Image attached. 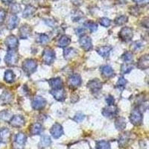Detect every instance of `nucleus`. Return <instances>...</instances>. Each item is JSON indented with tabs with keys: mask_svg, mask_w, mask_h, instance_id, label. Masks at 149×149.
Instances as JSON below:
<instances>
[{
	"mask_svg": "<svg viewBox=\"0 0 149 149\" xmlns=\"http://www.w3.org/2000/svg\"><path fill=\"white\" fill-rule=\"evenodd\" d=\"M10 124L14 127H20L25 124V119L21 116H14L10 119Z\"/></svg>",
	"mask_w": 149,
	"mask_h": 149,
	"instance_id": "13",
	"label": "nucleus"
},
{
	"mask_svg": "<svg viewBox=\"0 0 149 149\" xmlns=\"http://www.w3.org/2000/svg\"><path fill=\"white\" fill-rule=\"evenodd\" d=\"M106 102L107 103L108 106H112V105L114 104L115 100H114V98L112 95H108L106 98Z\"/></svg>",
	"mask_w": 149,
	"mask_h": 149,
	"instance_id": "42",
	"label": "nucleus"
},
{
	"mask_svg": "<svg viewBox=\"0 0 149 149\" xmlns=\"http://www.w3.org/2000/svg\"><path fill=\"white\" fill-rule=\"evenodd\" d=\"M49 37L45 34H40L37 37V42L40 44H46L49 42Z\"/></svg>",
	"mask_w": 149,
	"mask_h": 149,
	"instance_id": "34",
	"label": "nucleus"
},
{
	"mask_svg": "<svg viewBox=\"0 0 149 149\" xmlns=\"http://www.w3.org/2000/svg\"><path fill=\"white\" fill-rule=\"evenodd\" d=\"M122 59L125 62H129V61H132L133 60V54L131 52H127L122 56Z\"/></svg>",
	"mask_w": 149,
	"mask_h": 149,
	"instance_id": "39",
	"label": "nucleus"
},
{
	"mask_svg": "<svg viewBox=\"0 0 149 149\" xmlns=\"http://www.w3.org/2000/svg\"><path fill=\"white\" fill-rule=\"evenodd\" d=\"M129 141V135L127 134V133L125 134H123L119 138V145L120 147H125V146L127 145V143Z\"/></svg>",
	"mask_w": 149,
	"mask_h": 149,
	"instance_id": "29",
	"label": "nucleus"
},
{
	"mask_svg": "<svg viewBox=\"0 0 149 149\" xmlns=\"http://www.w3.org/2000/svg\"><path fill=\"white\" fill-rule=\"evenodd\" d=\"M119 37L122 41L128 42L133 37V30L129 27H124L119 34Z\"/></svg>",
	"mask_w": 149,
	"mask_h": 149,
	"instance_id": "5",
	"label": "nucleus"
},
{
	"mask_svg": "<svg viewBox=\"0 0 149 149\" xmlns=\"http://www.w3.org/2000/svg\"><path fill=\"white\" fill-rule=\"evenodd\" d=\"M64 57L65 58H66V59H68V58H72V57H73V56L75 54V52H74V50L73 49H72V48H70V49H66L64 51Z\"/></svg>",
	"mask_w": 149,
	"mask_h": 149,
	"instance_id": "37",
	"label": "nucleus"
},
{
	"mask_svg": "<svg viewBox=\"0 0 149 149\" xmlns=\"http://www.w3.org/2000/svg\"><path fill=\"white\" fill-rule=\"evenodd\" d=\"M115 126L119 130H123L126 127V121L123 117H119L116 120Z\"/></svg>",
	"mask_w": 149,
	"mask_h": 149,
	"instance_id": "24",
	"label": "nucleus"
},
{
	"mask_svg": "<svg viewBox=\"0 0 149 149\" xmlns=\"http://www.w3.org/2000/svg\"><path fill=\"white\" fill-rule=\"evenodd\" d=\"M51 94L54 96L56 100L60 101V102H63L66 98V93H65L63 88L51 90Z\"/></svg>",
	"mask_w": 149,
	"mask_h": 149,
	"instance_id": "12",
	"label": "nucleus"
},
{
	"mask_svg": "<svg viewBox=\"0 0 149 149\" xmlns=\"http://www.w3.org/2000/svg\"><path fill=\"white\" fill-rule=\"evenodd\" d=\"M12 118V114L7 110L0 112V119L4 121H10Z\"/></svg>",
	"mask_w": 149,
	"mask_h": 149,
	"instance_id": "32",
	"label": "nucleus"
},
{
	"mask_svg": "<svg viewBox=\"0 0 149 149\" xmlns=\"http://www.w3.org/2000/svg\"><path fill=\"white\" fill-rule=\"evenodd\" d=\"M52 143V140L50 139L49 136H42V138L40 139V142L39 143V146L40 148H46L49 147Z\"/></svg>",
	"mask_w": 149,
	"mask_h": 149,
	"instance_id": "25",
	"label": "nucleus"
},
{
	"mask_svg": "<svg viewBox=\"0 0 149 149\" xmlns=\"http://www.w3.org/2000/svg\"><path fill=\"white\" fill-rule=\"evenodd\" d=\"M136 3L140 5H146L148 3V0H134Z\"/></svg>",
	"mask_w": 149,
	"mask_h": 149,
	"instance_id": "45",
	"label": "nucleus"
},
{
	"mask_svg": "<svg viewBox=\"0 0 149 149\" xmlns=\"http://www.w3.org/2000/svg\"><path fill=\"white\" fill-rule=\"evenodd\" d=\"M26 136L23 134V133H19L17 134L15 137V141L17 144L19 146H23L26 142Z\"/></svg>",
	"mask_w": 149,
	"mask_h": 149,
	"instance_id": "28",
	"label": "nucleus"
},
{
	"mask_svg": "<svg viewBox=\"0 0 149 149\" xmlns=\"http://www.w3.org/2000/svg\"><path fill=\"white\" fill-rule=\"evenodd\" d=\"M10 10H11V12L14 13V14H17V13L20 11V6L18 4H14L10 7Z\"/></svg>",
	"mask_w": 149,
	"mask_h": 149,
	"instance_id": "41",
	"label": "nucleus"
},
{
	"mask_svg": "<svg viewBox=\"0 0 149 149\" xmlns=\"http://www.w3.org/2000/svg\"><path fill=\"white\" fill-rule=\"evenodd\" d=\"M127 22V17L126 16H120V17H117L115 19V23L118 26H122L123 24Z\"/></svg>",
	"mask_w": 149,
	"mask_h": 149,
	"instance_id": "36",
	"label": "nucleus"
},
{
	"mask_svg": "<svg viewBox=\"0 0 149 149\" xmlns=\"http://www.w3.org/2000/svg\"><path fill=\"white\" fill-rule=\"evenodd\" d=\"M68 83L70 87H72V88L78 87L81 84V78L78 74H72L68 80Z\"/></svg>",
	"mask_w": 149,
	"mask_h": 149,
	"instance_id": "10",
	"label": "nucleus"
},
{
	"mask_svg": "<svg viewBox=\"0 0 149 149\" xmlns=\"http://www.w3.org/2000/svg\"><path fill=\"white\" fill-rule=\"evenodd\" d=\"M79 43L84 51H90L93 49L91 39L87 36H82L81 38L79 40Z\"/></svg>",
	"mask_w": 149,
	"mask_h": 149,
	"instance_id": "7",
	"label": "nucleus"
},
{
	"mask_svg": "<svg viewBox=\"0 0 149 149\" xmlns=\"http://www.w3.org/2000/svg\"><path fill=\"white\" fill-rule=\"evenodd\" d=\"M70 42H71V39L70 37L66 35H63L60 38L58 44L60 47H66L70 45Z\"/></svg>",
	"mask_w": 149,
	"mask_h": 149,
	"instance_id": "26",
	"label": "nucleus"
},
{
	"mask_svg": "<svg viewBox=\"0 0 149 149\" xmlns=\"http://www.w3.org/2000/svg\"><path fill=\"white\" fill-rule=\"evenodd\" d=\"M46 104V101L44 98L41 96H36L35 98L33 99L32 102V107L34 110H40L42 108H44V107Z\"/></svg>",
	"mask_w": 149,
	"mask_h": 149,
	"instance_id": "6",
	"label": "nucleus"
},
{
	"mask_svg": "<svg viewBox=\"0 0 149 149\" xmlns=\"http://www.w3.org/2000/svg\"><path fill=\"white\" fill-rule=\"evenodd\" d=\"M85 26H86L89 30L91 31V32H94L98 29V26L95 22H91V21H89L86 23H85Z\"/></svg>",
	"mask_w": 149,
	"mask_h": 149,
	"instance_id": "35",
	"label": "nucleus"
},
{
	"mask_svg": "<svg viewBox=\"0 0 149 149\" xmlns=\"http://www.w3.org/2000/svg\"><path fill=\"white\" fill-rule=\"evenodd\" d=\"M10 139V132L8 128L0 129V142L2 143H7Z\"/></svg>",
	"mask_w": 149,
	"mask_h": 149,
	"instance_id": "14",
	"label": "nucleus"
},
{
	"mask_svg": "<svg viewBox=\"0 0 149 149\" xmlns=\"http://www.w3.org/2000/svg\"><path fill=\"white\" fill-rule=\"evenodd\" d=\"M4 79L7 83H13L15 80V74L11 70H8L5 72Z\"/></svg>",
	"mask_w": 149,
	"mask_h": 149,
	"instance_id": "27",
	"label": "nucleus"
},
{
	"mask_svg": "<svg viewBox=\"0 0 149 149\" xmlns=\"http://www.w3.org/2000/svg\"><path fill=\"white\" fill-rule=\"evenodd\" d=\"M133 68H134L133 65L129 64V63H124L121 66V71L123 74H127L133 70Z\"/></svg>",
	"mask_w": 149,
	"mask_h": 149,
	"instance_id": "33",
	"label": "nucleus"
},
{
	"mask_svg": "<svg viewBox=\"0 0 149 149\" xmlns=\"http://www.w3.org/2000/svg\"><path fill=\"white\" fill-rule=\"evenodd\" d=\"M19 24V18L16 15H12L9 18L7 26L8 29H14L18 26Z\"/></svg>",
	"mask_w": 149,
	"mask_h": 149,
	"instance_id": "21",
	"label": "nucleus"
},
{
	"mask_svg": "<svg viewBox=\"0 0 149 149\" xmlns=\"http://www.w3.org/2000/svg\"><path fill=\"white\" fill-rule=\"evenodd\" d=\"M50 133H51L52 136L54 139H58L63 134V127H62V126L60 124H54L51 128V130H50Z\"/></svg>",
	"mask_w": 149,
	"mask_h": 149,
	"instance_id": "8",
	"label": "nucleus"
},
{
	"mask_svg": "<svg viewBox=\"0 0 149 149\" xmlns=\"http://www.w3.org/2000/svg\"><path fill=\"white\" fill-rule=\"evenodd\" d=\"M37 62L33 59H27L22 63V70L27 74L34 73L37 69Z\"/></svg>",
	"mask_w": 149,
	"mask_h": 149,
	"instance_id": "2",
	"label": "nucleus"
},
{
	"mask_svg": "<svg viewBox=\"0 0 149 149\" xmlns=\"http://www.w3.org/2000/svg\"><path fill=\"white\" fill-rule=\"evenodd\" d=\"M127 84V81H126L125 78H124L123 77L120 78L119 79V81L117 83V86H124L125 85Z\"/></svg>",
	"mask_w": 149,
	"mask_h": 149,
	"instance_id": "44",
	"label": "nucleus"
},
{
	"mask_svg": "<svg viewBox=\"0 0 149 149\" xmlns=\"http://www.w3.org/2000/svg\"><path fill=\"white\" fill-rule=\"evenodd\" d=\"M5 43L6 45L8 48L9 49V50H11V49H14L17 47L18 46V40H17V37L14 35H10L6 38L5 41Z\"/></svg>",
	"mask_w": 149,
	"mask_h": 149,
	"instance_id": "11",
	"label": "nucleus"
},
{
	"mask_svg": "<svg viewBox=\"0 0 149 149\" xmlns=\"http://www.w3.org/2000/svg\"><path fill=\"white\" fill-rule=\"evenodd\" d=\"M42 58L45 63L51 64L54 60V52L50 48H47L42 52Z\"/></svg>",
	"mask_w": 149,
	"mask_h": 149,
	"instance_id": "4",
	"label": "nucleus"
},
{
	"mask_svg": "<svg viewBox=\"0 0 149 149\" xmlns=\"http://www.w3.org/2000/svg\"><path fill=\"white\" fill-rule=\"evenodd\" d=\"M84 118H85L84 115H83V114H81V113H78V114H77L75 116H74V120L75 121V122H82V121L84 119Z\"/></svg>",
	"mask_w": 149,
	"mask_h": 149,
	"instance_id": "43",
	"label": "nucleus"
},
{
	"mask_svg": "<svg viewBox=\"0 0 149 149\" xmlns=\"http://www.w3.org/2000/svg\"><path fill=\"white\" fill-rule=\"evenodd\" d=\"M0 61H1V60H0Z\"/></svg>",
	"mask_w": 149,
	"mask_h": 149,
	"instance_id": "49",
	"label": "nucleus"
},
{
	"mask_svg": "<svg viewBox=\"0 0 149 149\" xmlns=\"http://www.w3.org/2000/svg\"><path fill=\"white\" fill-rule=\"evenodd\" d=\"M5 17H6V11L4 9L0 8V25H2L4 22Z\"/></svg>",
	"mask_w": 149,
	"mask_h": 149,
	"instance_id": "40",
	"label": "nucleus"
},
{
	"mask_svg": "<svg viewBox=\"0 0 149 149\" xmlns=\"http://www.w3.org/2000/svg\"><path fill=\"white\" fill-rule=\"evenodd\" d=\"M13 0H2V2H4L5 4H9L12 2Z\"/></svg>",
	"mask_w": 149,
	"mask_h": 149,
	"instance_id": "48",
	"label": "nucleus"
},
{
	"mask_svg": "<svg viewBox=\"0 0 149 149\" xmlns=\"http://www.w3.org/2000/svg\"><path fill=\"white\" fill-rule=\"evenodd\" d=\"M118 113V108L116 106H108V107H105L102 110V114L105 117L107 118H113Z\"/></svg>",
	"mask_w": 149,
	"mask_h": 149,
	"instance_id": "9",
	"label": "nucleus"
},
{
	"mask_svg": "<svg viewBox=\"0 0 149 149\" xmlns=\"http://www.w3.org/2000/svg\"><path fill=\"white\" fill-rule=\"evenodd\" d=\"M19 61L18 53L14 49L9 50L5 57V63L9 66H14L17 64Z\"/></svg>",
	"mask_w": 149,
	"mask_h": 149,
	"instance_id": "1",
	"label": "nucleus"
},
{
	"mask_svg": "<svg viewBox=\"0 0 149 149\" xmlns=\"http://www.w3.org/2000/svg\"><path fill=\"white\" fill-rule=\"evenodd\" d=\"M13 99V95L8 91H5L0 96V101L2 104H9Z\"/></svg>",
	"mask_w": 149,
	"mask_h": 149,
	"instance_id": "20",
	"label": "nucleus"
},
{
	"mask_svg": "<svg viewBox=\"0 0 149 149\" xmlns=\"http://www.w3.org/2000/svg\"><path fill=\"white\" fill-rule=\"evenodd\" d=\"M31 28L27 25L22 26L19 29V37L22 39H27L28 37L30 36L31 34Z\"/></svg>",
	"mask_w": 149,
	"mask_h": 149,
	"instance_id": "18",
	"label": "nucleus"
},
{
	"mask_svg": "<svg viewBox=\"0 0 149 149\" xmlns=\"http://www.w3.org/2000/svg\"><path fill=\"white\" fill-rule=\"evenodd\" d=\"M96 149H110V144L109 142L102 140L96 142Z\"/></svg>",
	"mask_w": 149,
	"mask_h": 149,
	"instance_id": "30",
	"label": "nucleus"
},
{
	"mask_svg": "<svg viewBox=\"0 0 149 149\" xmlns=\"http://www.w3.org/2000/svg\"><path fill=\"white\" fill-rule=\"evenodd\" d=\"M111 49L112 48L110 46H102L99 49H98L97 52L103 58H107L110 54Z\"/></svg>",
	"mask_w": 149,
	"mask_h": 149,
	"instance_id": "23",
	"label": "nucleus"
},
{
	"mask_svg": "<svg viewBox=\"0 0 149 149\" xmlns=\"http://www.w3.org/2000/svg\"><path fill=\"white\" fill-rule=\"evenodd\" d=\"M130 120L134 125H140L142 122V116L139 109L136 108L132 110L130 113Z\"/></svg>",
	"mask_w": 149,
	"mask_h": 149,
	"instance_id": "3",
	"label": "nucleus"
},
{
	"mask_svg": "<svg viewBox=\"0 0 149 149\" xmlns=\"http://www.w3.org/2000/svg\"><path fill=\"white\" fill-rule=\"evenodd\" d=\"M87 86L90 89L91 91L97 92L102 89V83L98 79H94L89 82Z\"/></svg>",
	"mask_w": 149,
	"mask_h": 149,
	"instance_id": "15",
	"label": "nucleus"
},
{
	"mask_svg": "<svg viewBox=\"0 0 149 149\" xmlns=\"http://www.w3.org/2000/svg\"><path fill=\"white\" fill-rule=\"evenodd\" d=\"M29 131L31 135H39L42 133V127L40 123H34L31 125Z\"/></svg>",
	"mask_w": 149,
	"mask_h": 149,
	"instance_id": "17",
	"label": "nucleus"
},
{
	"mask_svg": "<svg viewBox=\"0 0 149 149\" xmlns=\"http://www.w3.org/2000/svg\"><path fill=\"white\" fill-rule=\"evenodd\" d=\"M76 32L78 36H83L84 34V30L83 29H78V30H76Z\"/></svg>",
	"mask_w": 149,
	"mask_h": 149,
	"instance_id": "46",
	"label": "nucleus"
},
{
	"mask_svg": "<svg viewBox=\"0 0 149 149\" xmlns=\"http://www.w3.org/2000/svg\"><path fill=\"white\" fill-rule=\"evenodd\" d=\"M49 84L52 87V90L63 88V81L60 78H52L49 81Z\"/></svg>",
	"mask_w": 149,
	"mask_h": 149,
	"instance_id": "19",
	"label": "nucleus"
},
{
	"mask_svg": "<svg viewBox=\"0 0 149 149\" xmlns=\"http://www.w3.org/2000/svg\"><path fill=\"white\" fill-rule=\"evenodd\" d=\"M149 66V58L148 55H144L139 58L137 63V67L141 70H146Z\"/></svg>",
	"mask_w": 149,
	"mask_h": 149,
	"instance_id": "16",
	"label": "nucleus"
},
{
	"mask_svg": "<svg viewBox=\"0 0 149 149\" xmlns=\"http://www.w3.org/2000/svg\"><path fill=\"white\" fill-rule=\"evenodd\" d=\"M101 71H102L103 76H104L105 78H110V77L113 76V70L112 67H110V66H102V69H101Z\"/></svg>",
	"mask_w": 149,
	"mask_h": 149,
	"instance_id": "22",
	"label": "nucleus"
},
{
	"mask_svg": "<svg viewBox=\"0 0 149 149\" xmlns=\"http://www.w3.org/2000/svg\"><path fill=\"white\" fill-rule=\"evenodd\" d=\"M134 44H135V49H138V48L141 47L142 46V43H139V42H136Z\"/></svg>",
	"mask_w": 149,
	"mask_h": 149,
	"instance_id": "47",
	"label": "nucleus"
},
{
	"mask_svg": "<svg viewBox=\"0 0 149 149\" xmlns=\"http://www.w3.org/2000/svg\"><path fill=\"white\" fill-rule=\"evenodd\" d=\"M99 22H100L101 25L102 26H104V27H108V26H110V23H111V21L109 19L106 18V17H103V18L100 19Z\"/></svg>",
	"mask_w": 149,
	"mask_h": 149,
	"instance_id": "38",
	"label": "nucleus"
},
{
	"mask_svg": "<svg viewBox=\"0 0 149 149\" xmlns=\"http://www.w3.org/2000/svg\"><path fill=\"white\" fill-rule=\"evenodd\" d=\"M34 11H35L34 8L32 7V6H31V5H29V6H27V7L25 8V10H24L23 15L22 16H23V17L27 18V17H29L30 16L32 15L34 13Z\"/></svg>",
	"mask_w": 149,
	"mask_h": 149,
	"instance_id": "31",
	"label": "nucleus"
}]
</instances>
